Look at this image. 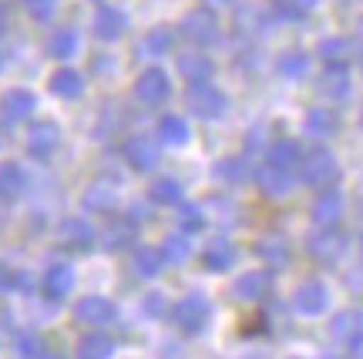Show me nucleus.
<instances>
[{
  "instance_id": "obj_20",
  "label": "nucleus",
  "mask_w": 363,
  "mask_h": 359,
  "mask_svg": "<svg viewBox=\"0 0 363 359\" xmlns=\"http://www.w3.org/2000/svg\"><path fill=\"white\" fill-rule=\"evenodd\" d=\"M115 339L104 333V329H88V333L78 339L74 346V356L78 359H111L115 356Z\"/></svg>"
},
{
  "instance_id": "obj_5",
  "label": "nucleus",
  "mask_w": 363,
  "mask_h": 359,
  "mask_svg": "<svg viewBox=\"0 0 363 359\" xmlns=\"http://www.w3.org/2000/svg\"><path fill=\"white\" fill-rule=\"evenodd\" d=\"M98 242H101V235L94 232V225L84 215H67L57 222V245L67 249V252L88 256V252H94Z\"/></svg>"
},
{
  "instance_id": "obj_48",
  "label": "nucleus",
  "mask_w": 363,
  "mask_h": 359,
  "mask_svg": "<svg viewBox=\"0 0 363 359\" xmlns=\"http://www.w3.org/2000/svg\"><path fill=\"white\" fill-rule=\"evenodd\" d=\"M44 359H54V356H44Z\"/></svg>"
},
{
  "instance_id": "obj_21",
  "label": "nucleus",
  "mask_w": 363,
  "mask_h": 359,
  "mask_svg": "<svg viewBox=\"0 0 363 359\" xmlns=\"http://www.w3.org/2000/svg\"><path fill=\"white\" fill-rule=\"evenodd\" d=\"M269 272L266 269H252L246 272V275H239L233 285V295L235 299H242V302H259V299H266L269 295Z\"/></svg>"
},
{
  "instance_id": "obj_45",
  "label": "nucleus",
  "mask_w": 363,
  "mask_h": 359,
  "mask_svg": "<svg viewBox=\"0 0 363 359\" xmlns=\"http://www.w3.org/2000/svg\"><path fill=\"white\" fill-rule=\"evenodd\" d=\"M296 4H299V7H303V11H306V13H310L313 7H316V0H296Z\"/></svg>"
},
{
  "instance_id": "obj_23",
  "label": "nucleus",
  "mask_w": 363,
  "mask_h": 359,
  "mask_svg": "<svg viewBox=\"0 0 363 359\" xmlns=\"http://www.w3.org/2000/svg\"><path fill=\"white\" fill-rule=\"evenodd\" d=\"M81 208L91 212V215H111L118 208V192L111 185H104V181H94V185L84 188V195H81Z\"/></svg>"
},
{
  "instance_id": "obj_32",
  "label": "nucleus",
  "mask_w": 363,
  "mask_h": 359,
  "mask_svg": "<svg viewBox=\"0 0 363 359\" xmlns=\"http://www.w3.org/2000/svg\"><path fill=\"white\" fill-rule=\"evenodd\" d=\"M320 57L326 61V67H347V61L353 57V40L350 38H326V40H320Z\"/></svg>"
},
{
  "instance_id": "obj_22",
  "label": "nucleus",
  "mask_w": 363,
  "mask_h": 359,
  "mask_svg": "<svg viewBox=\"0 0 363 359\" xmlns=\"http://www.w3.org/2000/svg\"><path fill=\"white\" fill-rule=\"evenodd\" d=\"M303 128H306V135H310L313 142H330V138L340 131V118L333 108H310Z\"/></svg>"
},
{
  "instance_id": "obj_26",
  "label": "nucleus",
  "mask_w": 363,
  "mask_h": 359,
  "mask_svg": "<svg viewBox=\"0 0 363 359\" xmlns=\"http://www.w3.org/2000/svg\"><path fill=\"white\" fill-rule=\"evenodd\" d=\"M235 258H239V249H235L229 239H216V242L206 245L202 266H206L208 272H229L235 266Z\"/></svg>"
},
{
  "instance_id": "obj_1",
  "label": "nucleus",
  "mask_w": 363,
  "mask_h": 359,
  "mask_svg": "<svg viewBox=\"0 0 363 359\" xmlns=\"http://www.w3.org/2000/svg\"><path fill=\"white\" fill-rule=\"evenodd\" d=\"M299 178H303V185L326 192V188H333L340 181V161L333 158V152L313 148V152H306L303 165H299Z\"/></svg>"
},
{
  "instance_id": "obj_33",
  "label": "nucleus",
  "mask_w": 363,
  "mask_h": 359,
  "mask_svg": "<svg viewBox=\"0 0 363 359\" xmlns=\"http://www.w3.org/2000/svg\"><path fill=\"white\" fill-rule=\"evenodd\" d=\"M172 47H175V30H172L169 24L152 27L142 38V51L148 54V57H162V54H169Z\"/></svg>"
},
{
  "instance_id": "obj_28",
  "label": "nucleus",
  "mask_w": 363,
  "mask_h": 359,
  "mask_svg": "<svg viewBox=\"0 0 363 359\" xmlns=\"http://www.w3.org/2000/svg\"><path fill=\"white\" fill-rule=\"evenodd\" d=\"M192 131H189V121L182 115H162L158 118V142L169 144V148H182L189 144Z\"/></svg>"
},
{
  "instance_id": "obj_34",
  "label": "nucleus",
  "mask_w": 363,
  "mask_h": 359,
  "mask_svg": "<svg viewBox=\"0 0 363 359\" xmlns=\"http://www.w3.org/2000/svg\"><path fill=\"white\" fill-rule=\"evenodd\" d=\"M276 71H279L286 81H299V77H306V71H310V54L306 51H283L279 61H276Z\"/></svg>"
},
{
  "instance_id": "obj_10",
  "label": "nucleus",
  "mask_w": 363,
  "mask_h": 359,
  "mask_svg": "<svg viewBox=\"0 0 363 359\" xmlns=\"http://www.w3.org/2000/svg\"><path fill=\"white\" fill-rule=\"evenodd\" d=\"M71 312H74V322H81V326H88V329H104L108 322H115L118 306L111 299H104V295H84V299L74 302Z\"/></svg>"
},
{
  "instance_id": "obj_11",
  "label": "nucleus",
  "mask_w": 363,
  "mask_h": 359,
  "mask_svg": "<svg viewBox=\"0 0 363 359\" xmlns=\"http://www.w3.org/2000/svg\"><path fill=\"white\" fill-rule=\"evenodd\" d=\"M330 336H333L337 346L350 349V353H360L363 349V316L360 312H353V309L337 312L333 322H330Z\"/></svg>"
},
{
  "instance_id": "obj_6",
  "label": "nucleus",
  "mask_w": 363,
  "mask_h": 359,
  "mask_svg": "<svg viewBox=\"0 0 363 359\" xmlns=\"http://www.w3.org/2000/svg\"><path fill=\"white\" fill-rule=\"evenodd\" d=\"M27 154L34 158V161H51L54 152L61 148V125L51 121V118H34L30 125H27Z\"/></svg>"
},
{
  "instance_id": "obj_19",
  "label": "nucleus",
  "mask_w": 363,
  "mask_h": 359,
  "mask_svg": "<svg viewBox=\"0 0 363 359\" xmlns=\"http://www.w3.org/2000/svg\"><path fill=\"white\" fill-rule=\"evenodd\" d=\"M84 74L74 71V67H57L48 81V88H51L54 98H61V101H78L81 94H84Z\"/></svg>"
},
{
  "instance_id": "obj_40",
  "label": "nucleus",
  "mask_w": 363,
  "mask_h": 359,
  "mask_svg": "<svg viewBox=\"0 0 363 359\" xmlns=\"http://www.w3.org/2000/svg\"><path fill=\"white\" fill-rule=\"evenodd\" d=\"M17 349L24 359H44V339L38 333H24L17 336Z\"/></svg>"
},
{
  "instance_id": "obj_35",
  "label": "nucleus",
  "mask_w": 363,
  "mask_h": 359,
  "mask_svg": "<svg viewBox=\"0 0 363 359\" xmlns=\"http://www.w3.org/2000/svg\"><path fill=\"white\" fill-rule=\"evenodd\" d=\"M182 181L179 178H155L148 188V198L155 205H182Z\"/></svg>"
},
{
  "instance_id": "obj_4",
  "label": "nucleus",
  "mask_w": 363,
  "mask_h": 359,
  "mask_svg": "<svg viewBox=\"0 0 363 359\" xmlns=\"http://www.w3.org/2000/svg\"><path fill=\"white\" fill-rule=\"evenodd\" d=\"M182 38L192 40L195 47L202 51V47H212L216 40L222 38V24H219V13L212 11V7H195L182 17Z\"/></svg>"
},
{
  "instance_id": "obj_16",
  "label": "nucleus",
  "mask_w": 363,
  "mask_h": 359,
  "mask_svg": "<svg viewBox=\"0 0 363 359\" xmlns=\"http://www.w3.org/2000/svg\"><path fill=\"white\" fill-rule=\"evenodd\" d=\"M74 269L67 266V262H54L51 269L44 272V279H40V289H44V295L51 299V302H65L67 295L74 292Z\"/></svg>"
},
{
  "instance_id": "obj_38",
  "label": "nucleus",
  "mask_w": 363,
  "mask_h": 359,
  "mask_svg": "<svg viewBox=\"0 0 363 359\" xmlns=\"http://www.w3.org/2000/svg\"><path fill=\"white\" fill-rule=\"evenodd\" d=\"M256 252H259L269 266H283V262H289V245H286L283 239H262Z\"/></svg>"
},
{
  "instance_id": "obj_27",
  "label": "nucleus",
  "mask_w": 363,
  "mask_h": 359,
  "mask_svg": "<svg viewBox=\"0 0 363 359\" xmlns=\"http://www.w3.org/2000/svg\"><path fill=\"white\" fill-rule=\"evenodd\" d=\"M135 235H138V225L131 218H111V225L101 235V245L108 252H125V249H131Z\"/></svg>"
},
{
  "instance_id": "obj_49",
  "label": "nucleus",
  "mask_w": 363,
  "mask_h": 359,
  "mask_svg": "<svg viewBox=\"0 0 363 359\" xmlns=\"http://www.w3.org/2000/svg\"><path fill=\"white\" fill-rule=\"evenodd\" d=\"M360 125H363V115H360Z\"/></svg>"
},
{
  "instance_id": "obj_36",
  "label": "nucleus",
  "mask_w": 363,
  "mask_h": 359,
  "mask_svg": "<svg viewBox=\"0 0 363 359\" xmlns=\"http://www.w3.org/2000/svg\"><path fill=\"white\" fill-rule=\"evenodd\" d=\"M179 229L185 232V235H192V232H202V229H206V212H202V205L182 202V205H179Z\"/></svg>"
},
{
  "instance_id": "obj_12",
  "label": "nucleus",
  "mask_w": 363,
  "mask_h": 359,
  "mask_svg": "<svg viewBox=\"0 0 363 359\" xmlns=\"http://www.w3.org/2000/svg\"><path fill=\"white\" fill-rule=\"evenodd\" d=\"M34 108H38V98H34V91L27 88H7L0 94V121H7V125L30 121Z\"/></svg>"
},
{
  "instance_id": "obj_2",
  "label": "nucleus",
  "mask_w": 363,
  "mask_h": 359,
  "mask_svg": "<svg viewBox=\"0 0 363 359\" xmlns=\"http://www.w3.org/2000/svg\"><path fill=\"white\" fill-rule=\"evenodd\" d=\"M169 316L185 336H199V333H206L208 319H212V302H208L206 295L189 292V295H182L179 302L172 306Z\"/></svg>"
},
{
  "instance_id": "obj_18",
  "label": "nucleus",
  "mask_w": 363,
  "mask_h": 359,
  "mask_svg": "<svg viewBox=\"0 0 363 359\" xmlns=\"http://www.w3.org/2000/svg\"><path fill=\"white\" fill-rule=\"evenodd\" d=\"M293 181H296V175L293 171H283V168L276 165H259V171H256V185H259V192L266 195V198H283V195L293 192Z\"/></svg>"
},
{
  "instance_id": "obj_43",
  "label": "nucleus",
  "mask_w": 363,
  "mask_h": 359,
  "mask_svg": "<svg viewBox=\"0 0 363 359\" xmlns=\"http://www.w3.org/2000/svg\"><path fill=\"white\" fill-rule=\"evenodd\" d=\"M145 312H148V316H165V312H172L169 309V302H165V295L162 292H148L145 295Z\"/></svg>"
},
{
  "instance_id": "obj_14",
  "label": "nucleus",
  "mask_w": 363,
  "mask_h": 359,
  "mask_svg": "<svg viewBox=\"0 0 363 359\" xmlns=\"http://www.w3.org/2000/svg\"><path fill=\"white\" fill-rule=\"evenodd\" d=\"M27 188H30V181H27L24 165L21 161H0V202L13 205V202L24 198Z\"/></svg>"
},
{
  "instance_id": "obj_17",
  "label": "nucleus",
  "mask_w": 363,
  "mask_h": 359,
  "mask_svg": "<svg viewBox=\"0 0 363 359\" xmlns=\"http://www.w3.org/2000/svg\"><path fill=\"white\" fill-rule=\"evenodd\" d=\"M313 225L316 229H337L340 218H343V195L337 188H326V192L316 195V202H313Z\"/></svg>"
},
{
  "instance_id": "obj_25",
  "label": "nucleus",
  "mask_w": 363,
  "mask_h": 359,
  "mask_svg": "<svg viewBox=\"0 0 363 359\" xmlns=\"http://www.w3.org/2000/svg\"><path fill=\"white\" fill-rule=\"evenodd\" d=\"M179 74L189 81V84H206L212 81L216 74V64H212V57L202 51H192V54H182L179 57Z\"/></svg>"
},
{
  "instance_id": "obj_3",
  "label": "nucleus",
  "mask_w": 363,
  "mask_h": 359,
  "mask_svg": "<svg viewBox=\"0 0 363 359\" xmlns=\"http://www.w3.org/2000/svg\"><path fill=\"white\" fill-rule=\"evenodd\" d=\"M185 104H189V111H192L195 118L219 121V118H225V111H229V94L222 88H216L212 81H206V84H189Z\"/></svg>"
},
{
  "instance_id": "obj_44",
  "label": "nucleus",
  "mask_w": 363,
  "mask_h": 359,
  "mask_svg": "<svg viewBox=\"0 0 363 359\" xmlns=\"http://www.w3.org/2000/svg\"><path fill=\"white\" fill-rule=\"evenodd\" d=\"M7 30H11V11H7V4L0 0V38H7Z\"/></svg>"
},
{
  "instance_id": "obj_7",
  "label": "nucleus",
  "mask_w": 363,
  "mask_h": 359,
  "mask_svg": "<svg viewBox=\"0 0 363 359\" xmlns=\"http://www.w3.org/2000/svg\"><path fill=\"white\" fill-rule=\"evenodd\" d=\"M172 94V81L162 67H145L142 74L135 77V98L145 104V108H162Z\"/></svg>"
},
{
  "instance_id": "obj_24",
  "label": "nucleus",
  "mask_w": 363,
  "mask_h": 359,
  "mask_svg": "<svg viewBox=\"0 0 363 359\" xmlns=\"http://www.w3.org/2000/svg\"><path fill=\"white\" fill-rule=\"evenodd\" d=\"M303 144L293 142V138H279V142H272L269 144V154H266V161L276 168H283V171H293L296 175L299 165H303Z\"/></svg>"
},
{
  "instance_id": "obj_8",
  "label": "nucleus",
  "mask_w": 363,
  "mask_h": 359,
  "mask_svg": "<svg viewBox=\"0 0 363 359\" xmlns=\"http://www.w3.org/2000/svg\"><path fill=\"white\" fill-rule=\"evenodd\" d=\"M125 161H128L135 171H155L158 161H162V142L158 135H131L125 142Z\"/></svg>"
},
{
  "instance_id": "obj_42",
  "label": "nucleus",
  "mask_w": 363,
  "mask_h": 359,
  "mask_svg": "<svg viewBox=\"0 0 363 359\" xmlns=\"http://www.w3.org/2000/svg\"><path fill=\"white\" fill-rule=\"evenodd\" d=\"M272 13L279 17V21H303L306 11L299 7L296 0H272Z\"/></svg>"
},
{
  "instance_id": "obj_37",
  "label": "nucleus",
  "mask_w": 363,
  "mask_h": 359,
  "mask_svg": "<svg viewBox=\"0 0 363 359\" xmlns=\"http://www.w3.org/2000/svg\"><path fill=\"white\" fill-rule=\"evenodd\" d=\"M162 252H165V258H169V262L182 266L185 258L192 256V242H189V235H185V232H182V235H169V239H165V249H162Z\"/></svg>"
},
{
  "instance_id": "obj_39",
  "label": "nucleus",
  "mask_w": 363,
  "mask_h": 359,
  "mask_svg": "<svg viewBox=\"0 0 363 359\" xmlns=\"http://www.w3.org/2000/svg\"><path fill=\"white\" fill-rule=\"evenodd\" d=\"M246 158H222L219 165H216V178L222 181H242L246 178Z\"/></svg>"
},
{
  "instance_id": "obj_9",
  "label": "nucleus",
  "mask_w": 363,
  "mask_h": 359,
  "mask_svg": "<svg viewBox=\"0 0 363 359\" xmlns=\"http://www.w3.org/2000/svg\"><path fill=\"white\" fill-rule=\"evenodd\" d=\"M306 252H310L320 266H337L343 252H347V235L340 229H316L306 242Z\"/></svg>"
},
{
  "instance_id": "obj_30",
  "label": "nucleus",
  "mask_w": 363,
  "mask_h": 359,
  "mask_svg": "<svg viewBox=\"0 0 363 359\" xmlns=\"http://www.w3.org/2000/svg\"><path fill=\"white\" fill-rule=\"evenodd\" d=\"M165 266H169V258H165L162 249H155V245H142V249H135V272H138L142 279H155Z\"/></svg>"
},
{
  "instance_id": "obj_47",
  "label": "nucleus",
  "mask_w": 363,
  "mask_h": 359,
  "mask_svg": "<svg viewBox=\"0 0 363 359\" xmlns=\"http://www.w3.org/2000/svg\"><path fill=\"white\" fill-rule=\"evenodd\" d=\"M0 71H4V54H0Z\"/></svg>"
},
{
  "instance_id": "obj_29",
  "label": "nucleus",
  "mask_w": 363,
  "mask_h": 359,
  "mask_svg": "<svg viewBox=\"0 0 363 359\" xmlns=\"http://www.w3.org/2000/svg\"><path fill=\"white\" fill-rule=\"evenodd\" d=\"M78 30L74 27H57L51 38H48V57H54V61H67V57H74L78 54Z\"/></svg>"
},
{
  "instance_id": "obj_41",
  "label": "nucleus",
  "mask_w": 363,
  "mask_h": 359,
  "mask_svg": "<svg viewBox=\"0 0 363 359\" xmlns=\"http://www.w3.org/2000/svg\"><path fill=\"white\" fill-rule=\"evenodd\" d=\"M21 7L27 11L30 21H51L57 4H54V0H21Z\"/></svg>"
},
{
  "instance_id": "obj_13",
  "label": "nucleus",
  "mask_w": 363,
  "mask_h": 359,
  "mask_svg": "<svg viewBox=\"0 0 363 359\" xmlns=\"http://www.w3.org/2000/svg\"><path fill=\"white\" fill-rule=\"evenodd\" d=\"M91 27H94V38L104 40V44H111V40L125 38V30H128V17L118 11V7H111V4H101V7L94 11Z\"/></svg>"
},
{
  "instance_id": "obj_15",
  "label": "nucleus",
  "mask_w": 363,
  "mask_h": 359,
  "mask_svg": "<svg viewBox=\"0 0 363 359\" xmlns=\"http://www.w3.org/2000/svg\"><path fill=\"white\" fill-rule=\"evenodd\" d=\"M293 306H296V312H303V316H320V312H326V306H330V289H326V283L306 279V283L296 289V295H293Z\"/></svg>"
},
{
  "instance_id": "obj_31",
  "label": "nucleus",
  "mask_w": 363,
  "mask_h": 359,
  "mask_svg": "<svg viewBox=\"0 0 363 359\" xmlns=\"http://www.w3.org/2000/svg\"><path fill=\"white\" fill-rule=\"evenodd\" d=\"M320 94L326 98H333V101H343L347 94H350V74H347V67H326L323 77H320Z\"/></svg>"
},
{
  "instance_id": "obj_46",
  "label": "nucleus",
  "mask_w": 363,
  "mask_h": 359,
  "mask_svg": "<svg viewBox=\"0 0 363 359\" xmlns=\"http://www.w3.org/2000/svg\"><path fill=\"white\" fill-rule=\"evenodd\" d=\"M4 144H7V125L0 121V148H4Z\"/></svg>"
}]
</instances>
